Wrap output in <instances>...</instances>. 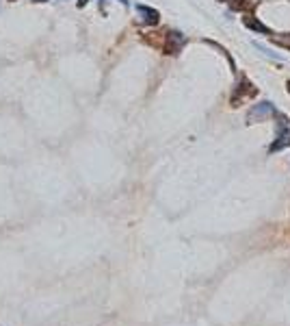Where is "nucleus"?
Listing matches in <instances>:
<instances>
[{
    "mask_svg": "<svg viewBox=\"0 0 290 326\" xmlns=\"http://www.w3.org/2000/svg\"><path fill=\"white\" fill-rule=\"evenodd\" d=\"M256 94H258V87H256L254 83L249 81V78L242 76L241 81L236 83V87H234L232 98H230V105H232V107H241L242 102L249 100V98H254Z\"/></svg>",
    "mask_w": 290,
    "mask_h": 326,
    "instance_id": "nucleus-1",
    "label": "nucleus"
},
{
    "mask_svg": "<svg viewBox=\"0 0 290 326\" xmlns=\"http://www.w3.org/2000/svg\"><path fill=\"white\" fill-rule=\"evenodd\" d=\"M273 115H277V111H275L273 102H260V105H254L249 109V113H247V124H258V122H266L269 118H273Z\"/></svg>",
    "mask_w": 290,
    "mask_h": 326,
    "instance_id": "nucleus-2",
    "label": "nucleus"
},
{
    "mask_svg": "<svg viewBox=\"0 0 290 326\" xmlns=\"http://www.w3.org/2000/svg\"><path fill=\"white\" fill-rule=\"evenodd\" d=\"M184 41H186V37L182 35V33H177V31H169L165 35V41H162V53L165 54H177L182 50V46H184Z\"/></svg>",
    "mask_w": 290,
    "mask_h": 326,
    "instance_id": "nucleus-3",
    "label": "nucleus"
},
{
    "mask_svg": "<svg viewBox=\"0 0 290 326\" xmlns=\"http://www.w3.org/2000/svg\"><path fill=\"white\" fill-rule=\"evenodd\" d=\"M242 24L247 26V29H251V31H256V33H264V35H273V31L269 29V26H264L262 22L258 20L256 16H251V13H247L245 18H242Z\"/></svg>",
    "mask_w": 290,
    "mask_h": 326,
    "instance_id": "nucleus-4",
    "label": "nucleus"
},
{
    "mask_svg": "<svg viewBox=\"0 0 290 326\" xmlns=\"http://www.w3.org/2000/svg\"><path fill=\"white\" fill-rule=\"evenodd\" d=\"M288 146H290V133H288V128L284 127V130H279L277 139L269 146V152H279V150H284V148H288Z\"/></svg>",
    "mask_w": 290,
    "mask_h": 326,
    "instance_id": "nucleus-5",
    "label": "nucleus"
},
{
    "mask_svg": "<svg viewBox=\"0 0 290 326\" xmlns=\"http://www.w3.org/2000/svg\"><path fill=\"white\" fill-rule=\"evenodd\" d=\"M139 11H141V16H143V22H147V24H158V11L156 9H149V7H139Z\"/></svg>",
    "mask_w": 290,
    "mask_h": 326,
    "instance_id": "nucleus-6",
    "label": "nucleus"
},
{
    "mask_svg": "<svg viewBox=\"0 0 290 326\" xmlns=\"http://www.w3.org/2000/svg\"><path fill=\"white\" fill-rule=\"evenodd\" d=\"M223 4H227L234 11H251V4L247 0H221Z\"/></svg>",
    "mask_w": 290,
    "mask_h": 326,
    "instance_id": "nucleus-7",
    "label": "nucleus"
},
{
    "mask_svg": "<svg viewBox=\"0 0 290 326\" xmlns=\"http://www.w3.org/2000/svg\"><path fill=\"white\" fill-rule=\"evenodd\" d=\"M273 41H275L277 46H284V48H290V35H284V37L273 35Z\"/></svg>",
    "mask_w": 290,
    "mask_h": 326,
    "instance_id": "nucleus-8",
    "label": "nucleus"
},
{
    "mask_svg": "<svg viewBox=\"0 0 290 326\" xmlns=\"http://www.w3.org/2000/svg\"><path fill=\"white\" fill-rule=\"evenodd\" d=\"M288 91H290V81H288Z\"/></svg>",
    "mask_w": 290,
    "mask_h": 326,
    "instance_id": "nucleus-9",
    "label": "nucleus"
}]
</instances>
